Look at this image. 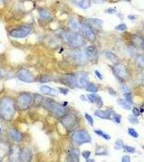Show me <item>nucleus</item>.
Listing matches in <instances>:
<instances>
[{
  "instance_id": "1",
  "label": "nucleus",
  "mask_w": 144,
  "mask_h": 162,
  "mask_svg": "<svg viewBox=\"0 0 144 162\" xmlns=\"http://www.w3.org/2000/svg\"><path fill=\"white\" fill-rule=\"evenodd\" d=\"M15 113L14 103L8 97L3 98L0 100V115L6 121L11 120Z\"/></svg>"
},
{
  "instance_id": "2",
  "label": "nucleus",
  "mask_w": 144,
  "mask_h": 162,
  "mask_svg": "<svg viewBox=\"0 0 144 162\" xmlns=\"http://www.w3.org/2000/svg\"><path fill=\"white\" fill-rule=\"evenodd\" d=\"M62 39L64 41L73 46H80L84 44L82 36L72 32H66L62 34Z\"/></svg>"
},
{
  "instance_id": "3",
  "label": "nucleus",
  "mask_w": 144,
  "mask_h": 162,
  "mask_svg": "<svg viewBox=\"0 0 144 162\" xmlns=\"http://www.w3.org/2000/svg\"><path fill=\"white\" fill-rule=\"evenodd\" d=\"M72 140L77 144L89 143L92 141V138L90 135L85 130H79L75 131L73 134L72 136Z\"/></svg>"
},
{
  "instance_id": "4",
  "label": "nucleus",
  "mask_w": 144,
  "mask_h": 162,
  "mask_svg": "<svg viewBox=\"0 0 144 162\" xmlns=\"http://www.w3.org/2000/svg\"><path fill=\"white\" fill-rule=\"evenodd\" d=\"M61 123L66 129L72 131L79 126V122L76 116L74 115H68L64 116L61 119Z\"/></svg>"
},
{
  "instance_id": "5",
  "label": "nucleus",
  "mask_w": 144,
  "mask_h": 162,
  "mask_svg": "<svg viewBox=\"0 0 144 162\" xmlns=\"http://www.w3.org/2000/svg\"><path fill=\"white\" fill-rule=\"evenodd\" d=\"M32 98L30 95L23 94L18 97V106L21 110H25L28 109L31 105Z\"/></svg>"
},
{
  "instance_id": "6",
  "label": "nucleus",
  "mask_w": 144,
  "mask_h": 162,
  "mask_svg": "<svg viewBox=\"0 0 144 162\" xmlns=\"http://www.w3.org/2000/svg\"><path fill=\"white\" fill-rule=\"evenodd\" d=\"M48 109L54 116L61 117L64 115V108L59 103L55 102H51L48 104Z\"/></svg>"
},
{
  "instance_id": "7",
  "label": "nucleus",
  "mask_w": 144,
  "mask_h": 162,
  "mask_svg": "<svg viewBox=\"0 0 144 162\" xmlns=\"http://www.w3.org/2000/svg\"><path fill=\"white\" fill-rule=\"evenodd\" d=\"M17 77L21 81L24 82L31 83L35 81V77L31 71L26 69H21L17 72Z\"/></svg>"
},
{
  "instance_id": "8",
  "label": "nucleus",
  "mask_w": 144,
  "mask_h": 162,
  "mask_svg": "<svg viewBox=\"0 0 144 162\" xmlns=\"http://www.w3.org/2000/svg\"><path fill=\"white\" fill-rule=\"evenodd\" d=\"M60 81L64 85L70 87H75L77 84V78L74 75L68 74L62 76L60 78Z\"/></svg>"
},
{
  "instance_id": "9",
  "label": "nucleus",
  "mask_w": 144,
  "mask_h": 162,
  "mask_svg": "<svg viewBox=\"0 0 144 162\" xmlns=\"http://www.w3.org/2000/svg\"><path fill=\"white\" fill-rule=\"evenodd\" d=\"M113 71L117 77L121 80H126L129 76V74L126 68L123 65H116L113 67Z\"/></svg>"
},
{
  "instance_id": "10",
  "label": "nucleus",
  "mask_w": 144,
  "mask_h": 162,
  "mask_svg": "<svg viewBox=\"0 0 144 162\" xmlns=\"http://www.w3.org/2000/svg\"><path fill=\"white\" fill-rule=\"evenodd\" d=\"M81 29L84 36L90 42L95 41L96 40V35L90 26H88L87 24H83L81 27Z\"/></svg>"
},
{
  "instance_id": "11",
  "label": "nucleus",
  "mask_w": 144,
  "mask_h": 162,
  "mask_svg": "<svg viewBox=\"0 0 144 162\" xmlns=\"http://www.w3.org/2000/svg\"><path fill=\"white\" fill-rule=\"evenodd\" d=\"M88 76L85 72H80L77 77V85L80 87H86L88 84Z\"/></svg>"
},
{
  "instance_id": "12",
  "label": "nucleus",
  "mask_w": 144,
  "mask_h": 162,
  "mask_svg": "<svg viewBox=\"0 0 144 162\" xmlns=\"http://www.w3.org/2000/svg\"><path fill=\"white\" fill-rule=\"evenodd\" d=\"M31 31V29L28 28L23 27L16 30H14L10 32V35L15 38H23L26 37Z\"/></svg>"
},
{
  "instance_id": "13",
  "label": "nucleus",
  "mask_w": 144,
  "mask_h": 162,
  "mask_svg": "<svg viewBox=\"0 0 144 162\" xmlns=\"http://www.w3.org/2000/svg\"><path fill=\"white\" fill-rule=\"evenodd\" d=\"M19 157L20 160L22 162H29L33 157V153L28 148H24L21 150Z\"/></svg>"
},
{
  "instance_id": "14",
  "label": "nucleus",
  "mask_w": 144,
  "mask_h": 162,
  "mask_svg": "<svg viewBox=\"0 0 144 162\" xmlns=\"http://www.w3.org/2000/svg\"><path fill=\"white\" fill-rule=\"evenodd\" d=\"M8 134L10 138L16 142H20L23 139V136L19 131L15 129H9Z\"/></svg>"
},
{
  "instance_id": "15",
  "label": "nucleus",
  "mask_w": 144,
  "mask_h": 162,
  "mask_svg": "<svg viewBox=\"0 0 144 162\" xmlns=\"http://www.w3.org/2000/svg\"><path fill=\"white\" fill-rule=\"evenodd\" d=\"M97 55V52L94 46H88L86 49L85 51V55L88 59H90V61L93 60L95 58Z\"/></svg>"
},
{
  "instance_id": "16",
  "label": "nucleus",
  "mask_w": 144,
  "mask_h": 162,
  "mask_svg": "<svg viewBox=\"0 0 144 162\" xmlns=\"http://www.w3.org/2000/svg\"><path fill=\"white\" fill-rule=\"evenodd\" d=\"M131 41L132 43L136 46L138 47L139 48H143L144 47V40L142 39L141 37L136 35H132Z\"/></svg>"
},
{
  "instance_id": "17",
  "label": "nucleus",
  "mask_w": 144,
  "mask_h": 162,
  "mask_svg": "<svg viewBox=\"0 0 144 162\" xmlns=\"http://www.w3.org/2000/svg\"><path fill=\"white\" fill-rule=\"evenodd\" d=\"M80 152L77 149L70 150L68 154V160L71 162H79Z\"/></svg>"
},
{
  "instance_id": "18",
  "label": "nucleus",
  "mask_w": 144,
  "mask_h": 162,
  "mask_svg": "<svg viewBox=\"0 0 144 162\" xmlns=\"http://www.w3.org/2000/svg\"><path fill=\"white\" fill-rule=\"evenodd\" d=\"M87 98L90 102L93 103H97L98 106L101 107L103 106V103L101 98L98 95L88 94L87 95Z\"/></svg>"
},
{
  "instance_id": "19",
  "label": "nucleus",
  "mask_w": 144,
  "mask_h": 162,
  "mask_svg": "<svg viewBox=\"0 0 144 162\" xmlns=\"http://www.w3.org/2000/svg\"><path fill=\"white\" fill-rule=\"evenodd\" d=\"M94 114L95 116H97L100 119H109L111 118V113L109 111L98 110L95 111Z\"/></svg>"
},
{
  "instance_id": "20",
  "label": "nucleus",
  "mask_w": 144,
  "mask_h": 162,
  "mask_svg": "<svg viewBox=\"0 0 144 162\" xmlns=\"http://www.w3.org/2000/svg\"><path fill=\"white\" fill-rule=\"evenodd\" d=\"M40 90L42 93L46 94V95H49L53 96H57V93L56 91V90L49 87V86L44 85L41 87Z\"/></svg>"
},
{
  "instance_id": "21",
  "label": "nucleus",
  "mask_w": 144,
  "mask_h": 162,
  "mask_svg": "<svg viewBox=\"0 0 144 162\" xmlns=\"http://www.w3.org/2000/svg\"><path fill=\"white\" fill-rule=\"evenodd\" d=\"M69 26L72 30L75 31H79L82 27L79 21L74 18H73L70 20Z\"/></svg>"
},
{
  "instance_id": "22",
  "label": "nucleus",
  "mask_w": 144,
  "mask_h": 162,
  "mask_svg": "<svg viewBox=\"0 0 144 162\" xmlns=\"http://www.w3.org/2000/svg\"><path fill=\"white\" fill-rule=\"evenodd\" d=\"M78 5L82 9H87L90 7V0H75Z\"/></svg>"
},
{
  "instance_id": "23",
  "label": "nucleus",
  "mask_w": 144,
  "mask_h": 162,
  "mask_svg": "<svg viewBox=\"0 0 144 162\" xmlns=\"http://www.w3.org/2000/svg\"><path fill=\"white\" fill-rule=\"evenodd\" d=\"M117 102L118 103L119 105L124 109L129 110L131 109V104L127 100L121 98H119L117 100Z\"/></svg>"
},
{
  "instance_id": "24",
  "label": "nucleus",
  "mask_w": 144,
  "mask_h": 162,
  "mask_svg": "<svg viewBox=\"0 0 144 162\" xmlns=\"http://www.w3.org/2000/svg\"><path fill=\"white\" fill-rule=\"evenodd\" d=\"M88 22L92 26H93L95 27L100 28L103 26V21L97 18H90L88 20Z\"/></svg>"
},
{
  "instance_id": "25",
  "label": "nucleus",
  "mask_w": 144,
  "mask_h": 162,
  "mask_svg": "<svg viewBox=\"0 0 144 162\" xmlns=\"http://www.w3.org/2000/svg\"><path fill=\"white\" fill-rule=\"evenodd\" d=\"M105 55L106 57L112 62L114 63H117L118 62V58L112 52L107 51L105 52Z\"/></svg>"
},
{
  "instance_id": "26",
  "label": "nucleus",
  "mask_w": 144,
  "mask_h": 162,
  "mask_svg": "<svg viewBox=\"0 0 144 162\" xmlns=\"http://www.w3.org/2000/svg\"><path fill=\"white\" fill-rule=\"evenodd\" d=\"M86 90L87 91L93 93H97L98 91V88L96 87V85L92 83L88 84L86 86Z\"/></svg>"
},
{
  "instance_id": "27",
  "label": "nucleus",
  "mask_w": 144,
  "mask_h": 162,
  "mask_svg": "<svg viewBox=\"0 0 144 162\" xmlns=\"http://www.w3.org/2000/svg\"><path fill=\"white\" fill-rule=\"evenodd\" d=\"M94 132H95V134H97V135H98V136L103 137L104 139L108 140V139H110L111 138V136H110V135H108V134H105V133H104L103 131L100 130H95V131H94Z\"/></svg>"
},
{
  "instance_id": "28",
  "label": "nucleus",
  "mask_w": 144,
  "mask_h": 162,
  "mask_svg": "<svg viewBox=\"0 0 144 162\" xmlns=\"http://www.w3.org/2000/svg\"><path fill=\"white\" fill-rule=\"evenodd\" d=\"M123 141L121 139H118L116 140L114 145V149L116 150H121L123 148Z\"/></svg>"
},
{
  "instance_id": "29",
  "label": "nucleus",
  "mask_w": 144,
  "mask_h": 162,
  "mask_svg": "<svg viewBox=\"0 0 144 162\" xmlns=\"http://www.w3.org/2000/svg\"><path fill=\"white\" fill-rule=\"evenodd\" d=\"M40 16L42 19L46 20L50 17V14L47 11L42 10L40 12Z\"/></svg>"
},
{
  "instance_id": "30",
  "label": "nucleus",
  "mask_w": 144,
  "mask_h": 162,
  "mask_svg": "<svg viewBox=\"0 0 144 162\" xmlns=\"http://www.w3.org/2000/svg\"><path fill=\"white\" fill-rule=\"evenodd\" d=\"M115 29L118 31H125L127 29V27L125 24L121 23L117 26H116Z\"/></svg>"
},
{
  "instance_id": "31",
  "label": "nucleus",
  "mask_w": 144,
  "mask_h": 162,
  "mask_svg": "<svg viewBox=\"0 0 144 162\" xmlns=\"http://www.w3.org/2000/svg\"><path fill=\"white\" fill-rule=\"evenodd\" d=\"M128 133L131 136L133 137V138H138V136H139V135L137 133V132L133 128H129L128 129Z\"/></svg>"
},
{
  "instance_id": "32",
  "label": "nucleus",
  "mask_w": 144,
  "mask_h": 162,
  "mask_svg": "<svg viewBox=\"0 0 144 162\" xmlns=\"http://www.w3.org/2000/svg\"><path fill=\"white\" fill-rule=\"evenodd\" d=\"M111 118H112L113 121L116 122V123H120L121 122V116L116 113H114L111 115Z\"/></svg>"
},
{
  "instance_id": "33",
  "label": "nucleus",
  "mask_w": 144,
  "mask_h": 162,
  "mask_svg": "<svg viewBox=\"0 0 144 162\" xmlns=\"http://www.w3.org/2000/svg\"><path fill=\"white\" fill-rule=\"evenodd\" d=\"M51 81V77H49V76H47V75H42L40 79V82L41 83L49 82Z\"/></svg>"
},
{
  "instance_id": "34",
  "label": "nucleus",
  "mask_w": 144,
  "mask_h": 162,
  "mask_svg": "<svg viewBox=\"0 0 144 162\" xmlns=\"http://www.w3.org/2000/svg\"><path fill=\"white\" fill-rule=\"evenodd\" d=\"M24 7L26 10L29 11L33 8V3L31 1H27L24 3Z\"/></svg>"
},
{
  "instance_id": "35",
  "label": "nucleus",
  "mask_w": 144,
  "mask_h": 162,
  "mask_svg": "<svg viewBox=\"0 0 144 162\" xmlns=\"http://www.w3.org/2000/svg\"><path fill=\"white\" fill-rule=\"evenodd\" d=\"M43 100V97L40 95H37L34 97V102L36 105L40 104Z\"/></svg>"
},
{
  "instance_id": "36",
  "label": "nucleus",
  "mask_w": 144,
  "mask_h": 162,
  "mask_svg": "<svg viewBox=\"0 0 144 162\" xmlns=\"http://www.w3.org/2000/svg\"><path fill=\"white\" fill-rule=\"evenodd\" d=\"M129 120L132 124H138L139 123V120L137 119V117L133 115H130L129 117Z\"/></svg>"
},
{
  "instance_id": "37",
  "label": "nucleus",
  "mask_w": 144,
  "mask_h": 162,
  "mask_svg": "<svg viewBox=\"0 0 144 162\" xmlns=\"http://www.w3.org/2000/svg\"><path fill=\"white\" fill-rule=\"evenodd\" d=\"M123 149L126 151L129 152V153H131V154H133L136 152V149L134 148L133 147H130V146H128V145H124Z\"/></svg>"
},
{
  "instance_id": "38",
  "label": "nucleus",
  "mask_w": 144,
  "mask_h": 162,
  "mask_svg": "<svg viewBox=\"0 0 144 162\" xmlns=\"http://www.w3.org/2000/svg\"><path fill=\"white\" fill-rule=\"evenodd\" d=\"M124 97L125 98V100L129 103H131L132 101L131 94L129 92V91H126L124 93Z\"/></svg>"
},
{
  "instance_id": "39",
  "label": "nucleus",
  "mask_w": 144,
  "mask_h": 162,
  "mask_svg": "<svg viewBox=\"0 0 144 162\" xmlns=\"http://www.w3.org/2000/svg\"><path fill=\"white\" fill-rule=\"evenodd\" d=\"M85 118L87 119V121H88V122L90 124V125L91 126H93V123H94V120H93V119L92 118V117L88 113H85Z\"/></svg>"
},
{
  "instance_id": "40",
  "label": "nucleus",
  "mask_w": 144,
  "mask_h": 162,
  "mask_svg": "<svg viewBox=\"0 0 144 162\" xmlns=\"http://www.w3.org/2000/svg\"><path fill=\"white\" fill-rule=\"evenodd\" d=\"M90 154H91V152L90 151H84L82 152V156L86 160H87L90 158Z\"/></svg>"
},
{
  "instance_id": "41",
  "label": "nucleus",
  "mask_w": 144,
  "mask_h": 162,
  "mask_svg": "<svg viewBox=\"0 0 144 162\" xmlns=\"http://www.w3.org/2000/svg\"><path fill=\"white\" fill-rule=\"evenodd\" d=\"M132 112H133V113L134 116H136V117H138V116H140V111L136 107L133 108V109H132Z\"/></svg>"
},
{
  "instance_id": "42",
  "label": "nucleus",
  "mask_w": 144,
  "mask_h": 162,
  "mask_svg": "<svg viewBox=\"0 0 144 162\" xmlns=\"http://www.w3.org/2000/svg\"><path fill=\"white\" fill-rule=\"evenodd\" d=\"M121 161L123 162H129L131 161V157L129 155H125L123 157Z\"/></svg>"
},
{
  "instance_id": "43",
  "label": "nucleus",
  "mask_w": 144,
  "mask_h": 162,
  "mask_svg": "<svg viewBox=\"0 0 144 162\" xmlns=\"http://www.w3.org/2000/svg\"><path fill=\"white\" fill-rule=\"evenodd\" d=\"M59 89L60 92L62 94L64 95H66L68 93V91H69V90H68L67 89H66V88H61V87L60 88L59 87Z\"/></svg>"
},
{
  "instance_id": "44",
  "label": "nucleus",
  "mask_w": 144,
  "mask_h": 162,
  "mask_svg": "<svg viewBox=\"0 0 144 162\" xmlns=\"http://www.w3.org/2000/svg\"><path fill=\"white\" fill-rule=\"evenodd\" d=\"M94 72H95V75H96V76L98 77L99 80H102V79H103V76H102V74H101L100 72H99L98 70H95V71H94Z\"/></svg>"
},
{
  "instance_id": "45",
  "label": "nucleus",
  "mask_w": 144,
  "mask_h": 162,
  "mask_svg": "<svg viewBox=\"0 0 144 162\" xmlns=\"http://www.w3.org/2000/svg\"><path fill=\"white\" fill-rule=\"evenodd\" d=\"M35 40H36V37L34 35H32L29 37L28 41L30 42L31 43L35 42Z\"/></svg>"
},
{
  "instance_id": "46",
  "label": "nucleus",
  "mask_w": 144,
  "mask_h": 162,
  "mask_svg": "<svg viewBox=\"0 0 144 162\" xmlns=\"http://www.w3.org/2000/svg\"><path fill=\"white\" fill-rule=\"evenodd\" d=\"M51 28L53 29H56L57 28V23L55 22H53L51 24Z\"/></svg>"
},
{
  "instance_id": "47",
  "label": "nucleus",
  "mask_w": 144,
  "mask_h": 162,
  "mask_svg": "<svg viewBox=\"0 0 144 162\" xmlns=\"http://www.w3.org/2000/svg\"><path fill=\"white\" fill-rule=\"evenodd\" d=\"M31 17L30 16H27L25 18V19L23 20V21H25V22H29V21L31 20Z\"/></svg>"
},
{
  "instance_id": "48",
  "label": "nucleus",
  "mask_w": 144,
  "mask_h": 162,
  "mask_svg": "<svg viewBox=\"0 0 144 162\" xmlns=\"http://www.w3.org/2000/svg\"><path fill=\"white\" fill-rule=\"evenodd\" d=\"M5 50V47L3 46L2 45L0 44V52H2Z\"/></svg>"
},
{
  "instance_id": "49",
  "label": "nucleus",
  "mask_w": 144,
  "mask_h": 162,
  "mask_svg": "<svg viewBox=\"0 0 144 162\" xmlns=\"http://www.w3.org/2000/svg\"><path fill=\"white\" fill-rule=\"evenodd\" d=\"M108 11H109V12H110V13H114V9H111V8H110V9L109 8Z\"/></svg>"
},
{
  "instance_id": "50",
  "label": "nucleus",
  "mask_w": 144,
  "mask_h": 162,
  "mask_svg": "<svg viewBox=\"0 0 144 162\" xmlns=\"http://www.w3.org/2000/svg\"><path fill=\"white\" fill-rule=\"evenodd\" d=\"M86 162H94V160H88V159H87V160H86Z\"/></svg>"
},
{
  "instance_id": "51",
  "label": "nucleus",
  "mask_w": 144,
  "mask_h": 162,
  "mask_svg": "<svg viewBox=\"0 0 144 162\" xmlns=\"http://www.w3.org/2000/svg\"><path fill=\"white\" fill-rule=\"evenodd\" d=\"M142 84H143V85H144V80H143V81H142Z\"/></svg>"
},
{
  "instance_id": "52",
  "label": "nucleus",
  "mask_w": 144,
  "mask_h": 162,
  "mask_svg": "<svg viewBox=\"0 0 144 162\" xmlns=\"http://www.w3.org/2000/svg\"><path fill=\"white\" fill-rule=\"evenodd\" d=\"M1 71H0V77H1Z\"/></svg>"
},
{
  "instance_id": "53",
  "label": "nucleus",
  "mask_w": 144,
  "mask_h": 162,
  "mask_svg": "<svg viewBox=\"0 0 144 162\" xmlns=\"http://www.w3.org/2000/svg\"><path fill=\"white\" fill-rule=\"evenodd\" d=\"M3 0H0V2H2Z\"/></svg>"
},
{
  "instance_id": "54",
  "label": "nucleus",
  "mask_w": 144,
  "mask_h": 162,
  "mask_svg": "<svg viewBox=\"0 0 144 162\" xmlns=\"http://www.w3.org/2000/svg\"><path fill=\"white\" fill-rule=\"evenodd\" d=\"M142 149L144 150V146H143V147H142Z\"/></svg>"
},
{
  "instance_id": "55",
  "label": "nucleus",
  "mask_w": 144,
  "mask_h": 162,
  "mask_svg": "<svg viewBox=\"0 0 144 162\" xmlns=\"http://www.w3.org/2000/svg\"><path fill=\"white\" fill-rule=\"evenodd\" d=\"M98 1H104V0H98Z\"/></svg>"
},
{
  "instance_id": "56",
  "label": "nucleus",
  "mask_w": 144,
  "mask_h": 162,
  "mask_svg": "<svg viewBox=\"0 0 144 162\" xmlns=\"http://www.w3.org/2000/svg\"><path fill=\"white\" fill-rule=\"evenodd\" d=\"M1 128H0V131H1Z\"/></svg>"
},
{
  "instance_id": "57",
  "label": "nucleus",
  "mask_w": 144,
  "mask_h": 162,
  "mask_svg": "<svg viewBox=\"0 0 144 162\" xmlns=\"http://www.w3.org/2000/svg\"></svg>"
}]
</instances>
